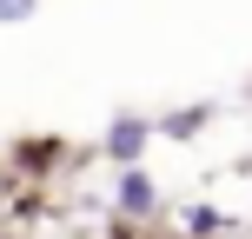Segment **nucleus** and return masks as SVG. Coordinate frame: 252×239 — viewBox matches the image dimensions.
<instances>
[{"label":"nucleus","instance_id":"nucleus-3","mask_svg":"<svg viewBox=\"0 0 252 239\" xmlns=\"http://www.w3.org/2000/svg\"><path fill=\"white\" fill-rule=\"evenodd\" d=\"M199 120H206V106H186V113H173V120L159 126V133H173V139H192V133H199Z\"/></svg>","mask_w":252,"mask_h":239},{"label":"nucleus","instance_id":"nucleus-4","mask_svg":"<svg viewBox=\"0 0 252 239\" xmlns=\"http://www.w3.org/2000/svg\"><path fill=\"white\" fill-rule=\"evenodd\" d=\"M33 13V0H0V20H27Z\"/></svg>","mask_w":252,"mask_h":239},{"label":"nucleus","instance_id":"nucleus-5","mask_svg":"<svg viewBox=\"0 0 252 239\" xmlns=\"http://www.w3.org/2000/svg\"><path fill=\"white\" fill-rule=\"evenodd\" d=\"M126 239H133V233H126Z\"/></svg>","mask_w":252,"mask_h":239},{"label":"nucleus","instance_id":"nucleus-2","mask_svg":"<svg viewBox=\"0 0 252 239\" xmlns=\"http://www.w3.org/2000/svg\"><path fill=\"white\" fill-rule=\"evenodd\" d=\"M139 146H146V120H113L106 153H113V160H139Z\"/></svg>","mask_w":252,"mask_h":239},{"label":"nucleus","instance_id":"nucleus-1","mask_svg":"<svg viewBox=\"0 0 252 239\" xmlns=\"http://www.w3.org/2000/svg\"><path fill=\"white\" fill-rule=\"evenodd\" d=\"M113 206H120L126 219H146L153 206H159V193H153V179H146V173H139V166H133V173L120 179V193H113Z\"/></svg>","mask_w":252,"mask_h":239}]
</instances>
